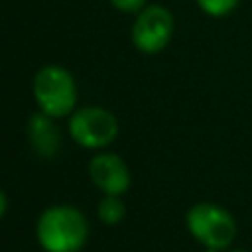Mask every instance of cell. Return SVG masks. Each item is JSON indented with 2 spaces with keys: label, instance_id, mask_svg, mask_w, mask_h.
Masks as SVG:
<instances>
[{
  "label": "cell",
  "instance_id": "cell-5",
  "mask_svg": "<svg viewBox=\"0 0 252 252\" xmlns=\"http://www.w3.org/2000/svg\"><path fill=\"white\" fill-rule=\"evenodd\" d=\"M69 132L79 146L102 148L116 138L118 122L108 110L100 106H87L71 116Z\"/></svg>",
  "mask_w": 252,
  "mask_h": 252
},
{
  "label": "cell",
  "instance_id": "cell-9",
  "mask_svg": "<svg viewBox=\"0 0 252 252\" xmlns=\"http://www.w3.org/2000/svg\"><path fill=\"white\" fill-rule=\"evenodd\" d=\"M195 2L205 14L213 18H222V16H228L238 6L240 0H195Z\"/></svg>",
  "mask_w": 252,
  "mask_h": 252
},
{
  "label": "cell",
  "instance_id": "cell-11",
  "mask_svg": "<svg viewBox=\"0 0 252 252\" xmlns=\"http://www.w3.org/2000/svg\"><path fill=\"white\" fill-rule=\"evenodd\" d=\"M4 211H6V195L0 191V217L4 215Z\"/></svg>",
  "mask_w": 252,
  "mask_h": 252
},
{
  "label": "cell",
  "instance_id": "cell-2",
  "mask_svg": "<svg viewBox=\"0 0 252 252\" xmlns=\"http://www.w3.org/2000/svg\"><path fill=\"white\" fill-rule=\"evenodd\" d=\"M187 228L207 250H224L236 236L234 217L217 203H197L187 211Z\"/></svg>",
  "mask_w": 252,
  "mask_h": 252
},
{
  "label": "cell",
  "instance_id": "cell-12",
  "mask_svg": "<svg viewBox=\"0 0 252 252\" xmlns=\"http://www.w3.org/2000/svg\"><path fill=\"white\" fill-rule=\"evenodd\" d=\"M230 252H246V250H230Z\"/></svg>",
  "mask_w": 252,
  "mask_h": 252
},
{
  "label": "cell",
  "instance_id": "cell-6",
  "mask_svg": "<svg viewBox=\"0 0 252 252\" xmlns=\"http://www.w3.org/2000/svg\"><path fill=\"white\" fill-rule=\"evenodd\" d=\"M93 183L106 195H122L130 185V171L122 158L116 154L94 156L89 163Z\"/></svg>",
  "mask_w": 252,
  "mask_h": 252
},
{
  "label": "cell",
  "instance_id": "cell-10",
  "mask_svg": "<svg viewBox=\"0 0 252 252\" xmlns=\"http://www.w3.org/2000/svg\"><path fill=\"white\" fill-rule=\"evenodd\" d=\"M110 4L122 12H138L146 4V0H110Z\"/></svg>",
  "mask_w": 252,
  "mask_h": 252
},
{
  "label": "cell",
  "instance_id": "cell-8",
  "mask_svg": "<svg viewBox=\"0 0 252 252\" xmlns=\"http://www.w3.org/2000/svg\"><path fill=\"white\" fill-rule=\"evenodd\" d=\"M124 213L126 209L124 203L118 199V195H106L98 205V217L106 224H116L118 220H122Z\"/></svg>",
  "mask_w": 252,
  "mask_h": 252
},
{
  "label": "cell",
  "instance_id": "cell-7",
  "mask_svg": "<svg viewBox=\"0 0 252 252\" xmlns=\"http://www.w3.org/2000/svg\"><path fill=\"white\" fill-rule=\"evenodd\" d=\"M30 140L37 154L53 156L59 146V134L47 114H33L30 118Z\"/></svg>",
  "mask_w": 252,
  "mask_h": 252
},
{
  "label": "cell",
  "instance_id": "cell-1",
  "mask_svg": "<svg viewBox=\"0 0 252 252\" xmlns=\"http://www.w3.org/2000/svg\"><path fill=\"white\" fill-rule=\"evenodd\" d=\"M89 234L87 219L69 205L47 209L37 220V240L47 252H79Z\"/></svg>",
  "mask_w": 252,
  "mask_h": 252
},
{
  "label": "cell",
  "instance_id": "cell-3",
  "mask_svg": "<svg viewBox=\"0 0 252 252\" xmlns=\"http://www.w3.org/2000/svg\"><path fill=\"white\" fill-rule=\"evenodd\" d=\"M33 96L43 114L65 116L75 108L77 87L67 69L47 65L33 79Z\"/></svg>",
  "mask_w": 252,
  "mask_h": 252
},
{
  "label": "cell",
  "instance_id": "cell-4",
  "mask_svg": "<svg viewBox=\"0 0 252 252\" xmlns=\"http://www.w3.org/2000/svg\"><path fill=\"white\" fill-rule=\"evenodd\" d=\"M173 28L175 24L171 12L159 4H152L140 10L134 20L132 41L142 53H158L171 41Z\"/></svg>",
  "mask_w": 252,
  "mask_h": 252
}]
</instances>
